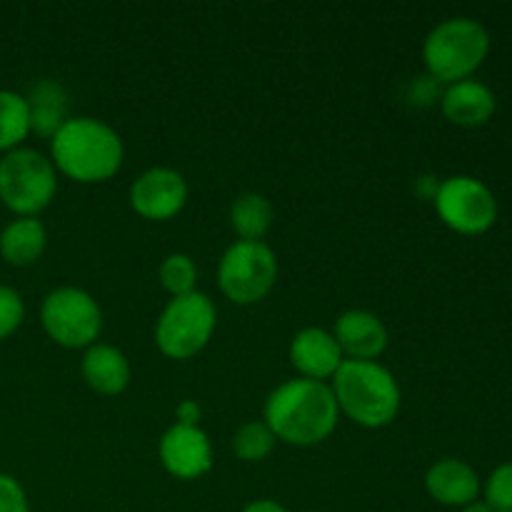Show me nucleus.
Masks as SVG:
<instances>
[{"mask_svg":"<svg viewBox=\"0 0 512 512\" xmlns=\"http://www.w3.org/2000/svg\"><path fill=\"white\" fill-rule=\"evenodd\" d=\"M340 408L328 383L295 378L278 385L265 403V425L273 430L275 440L310 448L333 435Z\"/></svg>","mask_w":512,"mask_h":512,"instance_id":"f257e3e1","label":"nucleus"},{"mask_svg":"<svg viewBox=\"0 0 512 512\" xmlns=\"http://www.w3.org/2000/svg\"><path fill=\"white\" fill-rule=\"evenodd\" d=\"M125 158L120 135L108 123L88 115L70 118L50 138L55 170L78 183H103L113 178Z\"/></svg>","mask_w":512,"mask_h":512,"instance_id":"f03ea898","label":"nucleus"},{"mask_svg":"<svg viewBox=\"0 0 512 512\" xmlns=\"http://www.w3.org/2000/svg\"><path fill=\"white\" fill-rule=\"evenodd\" d=\"M333 395L340 413L363 428H385L400 413V385L388 368L373 360H345L333 375Z\"/></svg>","mask_w":512,"mask_h":512,"instance_id":"7ed1b4c3","label":"nucleus"},{"mask_svg":"<svg viewBox=\"0 0 512 512\" xmlns=\"http://www.w3.org/2000/svg\"><path fill=\"white\" fill-rule=\"evenodd\" d=\"M490 53V35L473 18H448L435 25L423 45V60L430 78L438 83L468 80Z\"/></svg>","mask_w":512,"mask_h":512,"instance_id":"20e7f679","label":"nucleus"},{"mask_svg":"<svg viewBox=\"0 0 512 512\" xmlns=\"http://www.w3.org/2000/svg\"><path fill=\"white\" fill-rule=\"evenodd\" d=\"M58 193L53 160L33 148H15L0 158V200L18 218H35Z\"/></svg>","mask_w":512,"mask_h":512,"instance_id":"39448f33","label":"nucleus"},{"mask_svg":"<svg viewBox=\"0 0 512 512\" xmlns=\"http://www.w3.org/2000/svg\"><path fill=\"white\" fill-rule=\"evenodd\" d=\"M218 323L215 303L205 293L173 298L155 323V343L165 358L188 360L210 343Z\"/></svg>","mask_w":512,"mask_h":512,"instance_id":"423d86ee","label":"nucleus"},{"mask_svg":"<svg viewBox=\"0 0 512 512\" xmlns=\"http://www.w3.org/2000/svg\"><path fill=\"white\" fill-rule=\"evenodd\" d=\"M278 280V258L270 245L235 240L218 265V285L235 305H255L270 295Z\"/></svg>","mask_w":512,"mask_h":512,"instance_id":"0eeeda50","label":"nucleus"},{"mask_svg":"<svg viewBox=\"0 0 512 512\" xmlns=\"http://www.w3.org/2000/svg\"><path fill=\"white\" fill-rule=\"evenodd\" d=\"M40 323L48 338L63 348H90L103 330V313L93 295L65 285L45 295Z\"/></svg>","mask_w":512,"mask_h":512,"instance_id":"6e6552de","label":"nucleus"},{"mask_svg":"<svg viewBox=\"0 0 512 512\" xmlns=\"http://www.w3.org/2000/svg\"><path fill=\"white\" fill-rule=\"evenodd\" d=\"M435 210L440 220L455 233L480 235L493 228L498 218V203L490 188L470 175H453L443 180L435 193Z\"/></svg>","mask_w":512,"mask_h":512,"instance_id":"1a4fd4ad","label":"nucleus"},{"mask_svg":"<svg viewBox=\"0 0 512 512\" xmlns=\"http://www.w3.org/2000/svg\"><path fill=\"white\" fill-rule=\"evenodd\" d=\"M188 203V183L178 170L150 168L130 185V205L140 218L170 220Z\"/></svg>","mask_w":512,"mask_h":512,"instance_id":"9d476101","label":"nucleus"},{"mask_svg":"<svg viewBox=\"0 0 512 512\" xmlns=\"http://www.w3.org/2000/svg\"><path fill=\"white\" fill-rule=\"evenodd\" d=\"M158 455L163 468L178 480H198L213 468V448L208 435L190 425H170L160 438Z\"/></svg>","mask_w":512,"mask_h":512,"instance_id":"9b49d317","label":"nucleus"},{"mask_svg":"<svg viewBox=\"0 0 512 512\" xmlns=\"http://www.w3.org/2000/svg\"><path fill=\"white\" fill-rule=\"evenodd\" d=\"M288 355L293 368L300 373V378L320 380V383L333 378L340 370V365L345 363V355L340 350L338 340L333 338V333L323 328L300 330L290 340Z\"/></svg>","mask_w":512,"mask_h":512,"instance_id":"f8f14e48","label":"nucleus"},{"mask_svg":"<svg viewBox=\"0 0 512 512\" xmlns=\"http://www.w3.org/2000/svg\"><path fill=\"white\" fill-rule=\"evenodd\" d=\"M333 338L345 360H378L388 348V328L370 310H345L335 320Z\"/></svg>","mask_w":512,"mask_h":512,"instance_id":"ddd939ff","label":"nucleus"},{"mask_svg":"<svg viewBox=\"0 0 512 512\" xmlns=\"http://www.w3.org/2000/svg\"><path fill=\"white\" fill-rule=\"evenodd\" d=\"M425 488L430 498L448 508H465L475 503L480 493V478L473 465L458 458L438 460L425 475Z\"/></svg>","mask_w":512,"mask_h":512,"instance_id":"4468645a","label":"nucleus"},{"mask_svg":"<svg viewBox=\"0 0 512 512\" xmlns=\"http://www.w3.org/2000/svg\"><path fill=\"white\" fill-rule=\"evenodd\" d=\"M443 113L450 123L463 125V128H478L485 125L495 113V95L493 90L478 80H458L445 88Z\"/></svg>","mask_w":512,"mask_h":512,"instance_id":"2eb2a0df","label":"nucleus"},{"mask_svg":"<svg viewBox=\"0 0 512 512\" xmlns=\"http://www.w3.org/2000/svg\"><path fill=\"white\" fill-rule=\"evenodd\" d=\"M83 378L100 395H120L130 383V363L123 350L95 343L85 348Z\"/></svg>","mask_w":512,"mask_h":512,"instance_id":"dca6fc26","label":"nucleus"},{"mask_svg":"<svg viewBox=\"0 0 512 512\" xmlns=\"http://www.w3.org/2000/svg\"><path fill=\"white\" fill-rule=\"evenodd\" d=\"M30 110V133L38 138H53L70 120L68 90L55 80H40L25 95Z\"/></svg>","mask_w":512,"mask_h":512,"instance_id":"f3484780","label":"nucleus"},{"mask_svg":"<svg viewBox=\"0 0 512 512\" xmlns=\"http://www.w3.org/2000/svg\"><path fill=\"white\" fill-rule=\"evenodd\" d=\"M48 233L38 218H15L0 233V255L8 265L28 268L43 255Z\"/></svg>","mask_w":512,"mask_h":512,"instance_id":"a211bd4d","label":"nucleus"},{"mask_svg":"<svg viewBox=\"0 0 512 512\" xmlns=\"http://www.w3.org/2000/svg\"><path fill=\"white\" fill-rule=\"evenodd\" d=\"M230 225L240 240L260 243L273 225V205L260 193H243L230 208Z\"/></svg>","mask_w":512,"mask_h":512,"instance_id":"6ab92c4d","label":"nucleus"},{"mask_svg":"<svg viewBox=\"0 0 512 512\" xmlns=\"http://www.w3.org/2000/svg\"><path fill=\"white\" fill-rule=\"evenodd\" d=\"M30 135V110L25 95L0 90V153L20 148Z\"/></svg>","mask_w":512,"mask_h":512,"instance_id":"aec40b11","label":"nucleus"},{"mask_svg":"<svg viewBox=\"0 0 512 512\" xmlns=\"http://www.w3.org/2000/svg\"><path fill=\"white\" fill-rule=\"evenodd\" d=\"M273 448L275 435L265 425V420H250V423L240 425L238 433L233 435V453L243 463H260L273 453Z\"/></svg>","mask_w":512,"mask_h":512,"instance_id":"412c9836","label":"nucleus"},{"mask_svg":"<svg viewBox=\"0 0 512 512\" xmlns=\"http://www.w3.org/2000/svg\"><path fill=\"white\" fill-rule=\"evenodd\" d=\"M160 285L168 290L173 298L180 295L195 293V283H198V268H195L193 258L185 253H173L160 263Z\"/></svg>","mask_w":512,"mask_h":512,"instance_id":"4be33fe9","label":"nucleus"},{"mask_svg":"<svg viewBox=\"0 0 512 512\" xmlns=\"http://www.w3.org/2000/svg\"><path fill=\"white\" fill-rule=\"evenodd\" d=\"M485 503L493 512H512V463L500 465L485 485Z\"/></svg>","mask_w":512,"mask_h":512,"instance_id":"5701e85b","label":"nucleus"},{"mask_svg":"<svg viewBox=\"0 0 512 512\" xmlns=\"http://www.w3.org/2000/svg\"><path fill=\"white\" fill-rule=\"evenodd\" d=\"M25 318V303L18 290L0 285V340L10 338Z\"/></svg>","mask_w":512,"mask_h":512,"instance_id":"b1692460","label":"nucleus"},{"mask_svg":"<svg viewBox=\"0 0 512 512\" xmlns=\"http://www.w3.org/2000/svg\"><path fill=\"white\" fill-rule=\"evenodd\" d=\"M0 512H30L23 485L5 473H0Z\"/></svg>","mask_w":512,"mask_h":512,"instance_id":"393cba45","label":"nucleus"},{"mask_svg":"<svg viewBox=\"0 0 512 512\" xmlns=\"http://www.w3.org/2000/svg\"><path fill=\"white\" fill-rule=\"evenodd\" d=\"M175 418H178V425H190V428H198L200 418H203V410L195 400H183V403L175 408Z\"/></svg>","mask_w":512,"mask_h":512,"instance_id":"a878e982","label":"nucleus"},{"mask_svg":"<svg viewBox=\"0 0 512 512\" xmlns=\"http://www.w3.org/2000/svg\"><path fill=\"white\" fill-rule=\"evenodd\" d=\"M240 512H290V510L285 508V505L275 503V500L263 498V500H253V503H248Z\"/></svg>","mask_w":512,"mask_h":512,"instance_id":"bb28decb","label":"nucleus"},{"mask_svg":"<svg viewBox=\"0 0 512 512\" xmlns=\"http://www.w3.org/2000/svg\"><path fill=\"white\" fill-rule=\"evenodd\" d=\"M463 512H493V508H490V505L485 503V500H475V503L465 505Z\"/></svg>","mask_w":512,"mask_h":512,"instance_id":"cd10ccee","label":"nucleus"}]
</instances>
